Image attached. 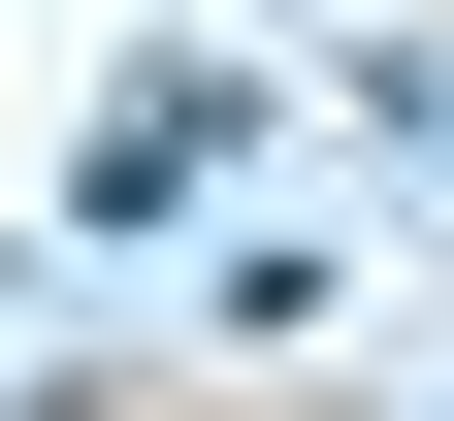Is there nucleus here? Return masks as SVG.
<instances>
[{
  "instance_id": "f257e3e1",
  "label": "nucleus",
  "mask_w": 454,
  "mask_h": 421,
  "mask_svg": "<svg viewBox=\"0 0 454 421\" xmlns=\"http://www.w3.org/2000/svg\"><path fill=\"white\" fill-rule=\"evenodd\" d=\"M195 195H260V66H130L66 130V227H98V260H195Z\"/></svg>"
},
{
  "instance_id": "f03ea898",
  "label": "nucleus",
  "mask_w": 454,
  "mask_h": 421,
  "mask_svg": "<svg viewBox=\"0 0 454 421\" xmlns=\"http://www.w3.org/2000/svg\"><path fill=\"white\" fill-rule=\"evenodd\" d=\"M195 324H227V356H293V324H357V227H195Z\"/></svg>"
},
{
  "instance_id": "7ed1b4c3",
  "label": "nucleus",
  "mask_w": 454,
  "mask_h": 421,
  "mask_svg": "<svg viewBox=\"0 0 454 421\" xmlns=\"http://www.w3.org/2000/svg\"><path fill=\"white\" fill-rule=\"evenodd\" d=\"M0 421H66V356H0Z\"/></svg>"
},
{
  "instance_id": "20e7f679",
  "label": "nucleus",
  "mask_w": 454,
  "mask_h": 421,
  "mask_svg": "<svg viewBox=\"0 0 454 421\" xmlns=\"http://www.w3.org/2000/svg\"><path fill=\"white\" fill-rule=\"evenodd\" d=\"M422 421H454V324H422Z\"/></svg>"
}]
</instances>
